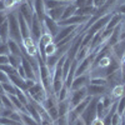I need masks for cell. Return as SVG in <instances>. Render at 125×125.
I'll use <instances>...</instances> for the list:
<instances>
[{"instance_id": "6da1fadb", "label": "cell", "mask_w": 125, "mask_h": 125, "mask_svg": "<svg viewBox=\"0 0 125 125\" xmlns=\"http://www.w3.org/2000/svg\"><path fill=\"white\" fill-rule=\"evenodd\" d=\"M8 23H9V39H11L23 48V38L20 34V26L18 20V11L8 13Z\"/></svg>"}, {"instance_id": "7a4b0ae2", "label": "cell", "mask_w": 125, "mask_h": 125, "mask_svg": "<svg viewBox=\"0 0 125 125\" xmlns=\"http://www.w3.org/2000/svg\"><path fill=\"white\" fill-rule=\"evenodd\" d=\"M18 11L21 14V16L25 19V21L28 23V25H31V21H33V16H34V9H33V4L31 1H24L19 5Z\"/></svg>"}, {"instance_id": "3957f363", "label": "cell", "mask_w": 125, "mask_h": 125, "mask_svg": "<svg viewBox=\"0 0 125 125\" xmlns=\"http://www.w3.org/2000/svg\"><path fill=\"white\" fill-rule=\"evenodd\" d=\"M86 96H89L86 86L85 88H81V89H78V90H71L70 91V95H69V101H70L71 109L74 108V106H76L79 103H81Z\"/></svg>"}, {"instance_id": "277c9868", "label": "cell", "mask_w": 125, "mask_h": 125, "mask_svg": "<svg viewBox=\"0 0 125 125\" xmlns=\"http://www.w3.org/2000/svg\"><path fill=\"white\" fill-rule=\"evenodd\" d=\"M45 31L44 29V24L40 21V20L38 19V16L34 14L33 16V21H31V25H30V33H31V38H33L36 43L39 41L41 34H43Z\"/></svg>"}, {"instance_id": "5b68a950", "label": "cell", "mask_w": 125, "mask_h": 125, "mask_svg": "<svg viewBox=\"0 0 125 125\" xmlns=\"http://www.w3.org/2000/svg\"><path fill=\"white\" fill-rule=\"evenodd\" d=\"M91 18V16H90ZM89 16H79V15H73L65 20H60L58 23L59 26H68V25H83L85 24L88 20L90 19Z\"/></svg>"}, {"instance_id": "8992f818", "label": "cell", "mask_w": 125, "mask_h": 125, "mask_svg": "<svg viewBox=\"0 0 125 125\" xmlns=\"http://www.w3.org/2000/svg\"><path fill=\"white\" fill-rule=\"evenodd\" d=\"M43 24H44L45 31H48V33L53 36V38L60 31V26H59L58 21H55V20H53L51 18H49L48 15H45V18H44V20H43Z\"/></svg>"}, {"instance_id": "52a82bcc", "label": "cell", "mask_w": 125, "mask_h": 125, "mask_svg": "<svg viewBox=\"0 0 125 125\" xmlns=\"http://www.w3.org/2000/svg\"><path fill=\"white\" fill-rule=\"evenodd\" d=\"M80 25H68V26H60V31L53 38V41L55 44H58L59 41H61L62 39H65L66 36H69L70 34H73L74 31L79 28Z\"/></svg>"}, {"instance_id": "ba28073f", "label": "cell", "mask_w": 125, "mask_h": 125, "mask_svg": "<svg viewBox=\"0 0 125 125\" xmlns=\"http://www.w3.org/2000/svg\"><path fill=\"white\" fill-rule=\"evenodd\" d=\"M89 81H90V73L79 75V76H75L74 80H73V83H71L70 91L71 90H78V89H81V88H85L86 85H89Z\"/></svg>"}, {"instance_id": "9c48e42d", "label": "cell", "mask_w": 125, "mask_h": 125, "mask_svg": "<svg viewBox=\"0 0 125 125\" xmlns=\"http://www.w3.org/2000/svg\"><path fill=\"white\" fill-rule=\"evenodd\" d=\"M33 4V9H34V14L38 16V19L43 23V20L46 15V10H45V5H44V0H31Z\"/></svg>"}, {"instance_id": "30bf717a", "label": "cell", "mask_w": 125, "mask_h": 125, "mask_svg": "<svg viewBox=\"0 0 125 125\" xmlns=\"http://www.w3.org/2000/svg\"><path fill=\"white\" fill-rule=\"evenodd\" d=\"M21 66L25 71V75H26V79H33V80H38V76L35 74V71L33 69V66H31L30 61L26 59V58H21Z\"/></svg>"}, {"instance_id": "8fae6325", "label": "cell", "mask_w": 125, "mask_h": 125, "mask_svg": "<svg viewBox=\"0 0 125 125\" xmlns=\"http://www.w3.org/2000/svg\"><path fill=\"white\" fill-rule=\"evenodd\" d=\"M86 90L90 96H101L104 94H106L108 86H101V85H86Z\"/></svg>"}, {"instance_id": "7c38bea8", "label": "cell", "mask_w": 125, "mask_h": 125, "mask_svg": "<svg viewBox=\"0 0 125 125\" xmlns=\"http://www.w3.org/2000/svg\"><path fill=\"white\" fill-rule=\"evenodd\" d=\"M121 21H123V15H120V14L116 13V11H113L109 23H108L106 26H105V30H114L118 25H120Z\"/></svg>"}, {"instance_id": "4fadbf2b", "label": "cell", "mask_w": 125, "mask_h": 125, "mask_svg": "<svg viewBox=\"0 0 125 125\" xmlns=\"http://www.w3.org/2000/svg\"><path fill=\"white\" fill-rule=\"evenodd\" d=\"M65 6H59V8H55V9H51V10H46V15L49 18H51L53 20H55V21H60L61 20V16H62V13H64L65 10Z\"/></svg>"}, {"instance_id": "5bb4252c", "label": "cell", "mask_w": 125, "mask_h": 125, "mask_svg": "<svg viewBox=\"0 0 125 125\" xmlns=\"http://www.w3.org/2000/svg\"><path fill=\"white\" fill-rule=\"evenodd\" d=\"M6 43H8V46H9L10 54L16 55V56H23V48H21V45H19L16 41H14L11 39H9Z\"/></svg>"}, {"instance_id": "9a60e30c", "label": "cell", "mask_w": 125, "mask_h": 125, "mask_svg": "<svg viewBox=\"0 0 125 125\" xmlns=\"http://www.w3.org/2000/svg\"><path fill=\"white\" fill-rule=\"evenodd\" d=\"M96 13V8L91 5V6H83V8H76V11H75V15H79V16H93L94 14Z\"/></svg>"}, {"instance_id": "2e32d148", "label": "cell", "mask_w": 125, "mask_h": 125, "mask_svg": "<svg viewBox=\"0 0 125 125\" xmlns=\"http://www.w3.org/2000/svg\"><path fill=\"white\" fill-rule=\"evenodd\" d=\"M58 110H59V116H60V115H66V114H69V111L71 110L69 98L65 99V100L58 101Z\"/></svg>"}, {"instance_id": "e0dca14e", "label": "cell", "mask_w": 125, "mask_h": 125, "mask_svg": "<svg viewBox=\"0 0 125 125\" xmlns=\"http://www.w3.org/2000/svg\"><path fill=\"white\" fill-rule=\"evenodd\" d=\"M25 110H26V114H29V115L31 116V118H34L38 123H40L41 121V118H40V114H39V111H38V109L33 105L31 103H28L26 105H25Z\"/></svg>"}, {"instance_id": "ac0fdd59", "label": "cell", "mask_w": 125, "mask_h": 125, "mask_svg": "<svg viewBox=\"0 0 125 125\" xmlns=\"http://www.w3.org/2000/svg\"><path fill=\"white\" fill-rule=\"evenodd\" d=\"M124 88H123V84H119V85H115L113 86L111 89V93H110V96L114 99V100H118L120 99L121 96H124Z\"/></svg>"}, {"instance_id": "d6986e66", "label": "cell", "mask_w": 125, "mask_h": 125, "mask_svg": "<svg viewBox=\"0 0 125 125\" xmlns=\"http://www.w3.org/2000/svg\"><path fill=\"white\" fill-rule=\"evenodd\" d=\"M9 40V23L8 20L0 26V41L1 43H6Z\"/></svg>"}, {"instance_id": "ffe728a7", "label": "cell", "mask_w": 125, "mask_h": 125, "mask_svg": "<svg viewBox=\"0 0 125 125\" xmlns=\"http://www.w3.org/2000/svg\"><path fill=\"white\" fill-rule=\"evenodd\" d=\"M56 53H58V45L54 43V41L49 43V44L44 48V55H45V59H46V56L55 55Z\"/></svg>"}, {"instance_id": "44dd1931", "label": "cell", "mask_w": 125, "mask_h": 125, "mask_svg": "<svg viewBox=\"0 0 125 125\" xmlns=\"http://www.w3.org/2000/svg\"><path fill=\"white\" fill-rule=\"evenodd\" d=\"M60 59V56L58 55V54H55V55H50V56H46V59H45V64H46V66L53 71L54 70V68L56 66V64H58V60Z\"/></svg>"}, {"instance_id": "7402d4cb", "label": "cell", "mask_w": 125, "mask_h": 125, "mask_svg": "<svg viewBox=\"0 0 125 125\" xmlns=\"http://www.w3.org/2000/svg\"><path fill=\"white\" fill-rule=\"evenodd\" d=\"M89 84L91 85H101V86H108L109 88V83L106 78H100V76H90Z\"/></svg>"}, {"instance_id": "603a6c76", "label": "cell", "mask_w": 125, "mask_h": 125, "mask_svg": "<svg viewBox=\"0 0 125 125\" xmlns=\"http://www.w3.org/2000/svg\"><path fill=\"white\" fill-rule=\"evenodd\" d=\"M75 11H76V6L74 4H68L65 6V10L64 13H62V16H61V20H65L73 15H75Z\"/></svg>"}, {"instance_id": "cb8c5ba5", "label": "cell", "mask_w": 125, "mask_h": 125, "mask_svg": "<svg viewBox=\"0 0 125 125\" xmlns=\"http://www.w3.org/2000/svg\"><path fill=\"white\" fill-rule=\"evenodd\" d=\"M44 5H45V10H51V9H55V8H59V6L68 5V4L58 1V0H44Z\"/></svg>"}, {"instance_id": "d4e9b609", "label": "cell", "mask_w": 125, "mask_h": 125, "mask_svg": "<svg viewBox=\"0 0 125 125\" xmlns=\"http://www.w3.org/2000/svg\"><path fill=\"white\" fill-rule=\"evenodd\" d=\"M15 96H16V98L20 100V103H21V104H24V105H26V104L29 103V96H28L26 91H24V90H21V89H19V88H16Z\"/></svg>"}, {"instance_id": "484cf974", "label": "cell", "mask_w": 125, "mask_h": 125, "mask_svg": "<svg viewBox=\"0 0 125 125\" xmlns=\"http://www.w3.org/2000/svg\"><path fill=\"white\" fill-rule=\"evenodd\" d=\"M20 114H21V121L24 125H41L34 118H31L29 114H26V113H20Z\"/></svg>"}, {"instance_id": "4316f807", "label": "cell", "mask_w": 125, "mask_h": 125, "mask_svg": "<svg viewBox=\"0 0 125 125\" xmlns=\"http://www.w3.org/2000/svg\"><path fill=\"white\" fill-rule=\"evenodd\" d=\"M21 58L23 56H16L13 54H9V64L10 66H13L14 69H18L20 65H21Z\"/></svg>"}, {"instance_id": "83f0119b", "label": "cell", "mask_w": 125, "mask_h": 125, "mask_svg": "<svg viewBox=\"0 0 125 125\" xmlns=\"http://www.w3.org/2000/svg\"><path fill=\"white\" fill-rule=\"evenodd\" d=\"M3 88H4V91L5 94H8V95H15L16 93V86L13 84V83H4L3 84Z\"/></svg>"}, {"instance_id": "f1b7e54d", "label": "cell", "mask_w": 125, "mask_h": 125, "mask_svg": "<svg viewBox=\"0 0 125 125\" xmlns=\"http://www.w3.org/2000/svg\"><path fill=\"white\" fill-rule=\"evenodd\" d=\"M0 99H1L3 104H4V108L5 109H10V110H15L14 105H13V103L11 100H10V96L8 95V94H4V95L0 96Z\"/></svg>"}, {"instance_id": "f546056e", "label": "cell", "mask_w": 125, "mask_h": 125, "mask_svg": "<svg viewBox=\"0 0 125 125\" xmlns=\"http://www.w3.org/2000/svg\"><path fill=\"white\" fill-rule=\"evenodd\" d=\"M0 125H24L23 123H19L15 121L10 118H4V116H0Z\"/></svg>"}, {"instance_id": "4dcf8cb0", "label": "cell", "mask_w": 125, "mask_h": 125, "mask_svg": "<svg viewBox=\"0 0 125 125\" xmlns=\"http://www.w3.org/2000/svg\"><path fill=\"white\" fill-rule=\"evenodd\" d=\"M48 114H49V116L51 118V120L55 121L58 118H59V110H58V105L56 106H53V108H49L46 109Z\"/></svg>"}, {"instance_id": "1f68e13d", "label": "cell", "mask_w": 125, "mask_h": 125, "mask_svg": "<svg viewBox=\"0 0 125 125\" xmlns=\"http://www.w3.org/2000/svg\"><path fill=\"white\" fill-rule=\"evenodd\" d=\"M54 125H69V115H60L54 121Z\"/></svg>"}, {"instance_id": "d6a6232c", "label": "cell", "mask_w": 125, "mask_h": 125, "mask_svg": "<svg viewBox=\"0 0 125 125\" xmlns=\"http://www.w3.org/2000/svg\"><path fill=\"white\" fill-rule=\"evenodd\" d=\"M74 4L76 8H83V6H91L93 5V0H75Z\"/></svg>"}, {"instance_id": "836d02e7", "label": "cell", "mask_w": 125, "mask_h": 125, "mask_svg": "<svg viewBox=\"0 0 125 125\" xmlns=\"http://www.w3.org/2000/svg\"><path fill=\"white\" fill-rule=\"evenodd\" d=\"M121 123H123V116L119 115V114L115 111L114 115L111 116V125H121Z\"/></svg>"}, {"instance_id": "e575fe53", "label": "cell", "mask_w": 125, "mask_h": 125, "mask_svg": "<svg viewBox=\"0 0 125 125\" xmlns=\"http://www.w3.org/2000/svg\"><path fill=\"white\" fill-rule=\"evenodd\" d=\"M10 51H9V46L8 43H1L0 41V55H9Z\"/></svg>"}, {"instance_id": "d590c367", "label": "cell", "mask_w": 125, "mask_h": 125, "mask_svg": "<svg viewBox=\"0 0 125 125\" xmlns=\"http://www.w3.org/2000/svg\"><path fill=\"white\" fill-rule=\"evenodd\" d=\"M9 118H10V119H13V120H15V121L23 123V121H21V114H20L18 110H14V111L11 113V115H10Z\"/></svg>"}, {"instance_id": "8d00e7d4", "label": "cell", "mask_w": 125, "mask_h": 125, "mask_svg": "<svg viewBox=\"0 0 125 125\" xmlns=\"http://www.w3.org/2000/svg\"><path fill=\"white\" fill-rule=\"evenodd\" d=\"M9 81H10L9 75L6 74V73H4V71L0 70V83H1V84H4V83H9Z\"/></svg>"}, {"instance_id": "74e56055", "label": "cell", "mask_w": 125, "mask_h": 125, "mask_svg": "<svg viewBox=\"0 0 125 125\" xmlns=\"http://www.w3.org/2000/svg\"><path fill=\"white\" fill-rule=\"evenodd\" d=\"M3 1H4V4H5L6 10H8V9H13V8L16 5L15 0H3Z\"/></svg>"}, {"instance_id": "f35d334b", "label": "cell", "mask_w": 125, "mask_h": 125, "mask_svg": "<svg viewBox=\"0 0 125 125\" xmlns=\"http://www.w3.org/2000/svg\"><path fill=\"white\" fill-rule=\"evenodd\" d=\"M36 81H38V80H33V79H25V88H26V90H28V89H30L31 86H34Z\"/></svg>"}, {"instance_id": "ab89813d", "label": "cell", "mask_w": 125, "mask_h": 125, "mask_svg": "<svg viewBox=\"0 0 125 125\" xmlns=\"http://www.w3.org/2000/svg\"><path fill=\"white\" fill-rule=\"evenodd\" d=\"M8 20V13L6 11H0V26H1Z\"/></svg>"}, {"instance_id": "60d3db41", "label": "cell", "mask_w": 125, "mask_h": 125, "mask_svg": "<svg viewBox=\"0 0 125 125\" xmlns=\"http://www.w3.org/2000/svg\"><path fill=\"white\" fill-rule=\"evenodd\" d=\"M106 3V0H93V5L95 6L96 9H99V8H101L104 4Z\"/></svg>"}, {"instance_id": "b9f144b4", "label": "cell", "mask_w": 125, "mask_h": 125, "mask_svg": "<svg viewBox=\"0 0 125 125\" xmlns=\"http://www.w3.org/2000/svg\"><path fill=\"white\" fill-rule=\"evenodd\" d=\"M9 64V55H0V65Z\"/></svg>"}, {"instance_id": "7bdbcfd3", "label": "cell", "mask_w": 125, "mask_h": 125, "mask_svg": "<svg viewBox=\"0 0 125 125\" xmlns=\"http://www.w3.org/2000/svg\"><path fill=\"white\" fill-rule=\"evenodd\" d=\"M91 125H104V121H103L101 118L95 116V118L93 119V121H91Z\"/></svg>"}, {"instance_id": "ee69618b", "label": "cell", "mask_w": 125, "mask_h": 125, "mask_svg": "<svg viewBox=\"0 0 125 125\" xmlns=\"http://www.w3.org/2000/svg\"><path fill=\"white\" fill-rule=\"evenodd\" d=\"M116 13H119L120 15H123V16H125V4H121V5H119L118 8H116V10H115Z\"/></svg>"}, {"instance_id": "f6af8a7d", "label": "cell", "mask_w": 125, "mask_h": 125, "mask_svg": "<svg viewBox=\"0 0 125 125\" xmlns=\"http://www.w3.org/2000/svg\"><path fill=\"white\" fill-rule=\"evenodd\" d=\"M16 70H18V74H19V76H20V78H23V79H26L25 71H24V69H23V66H21V65H20V66H19V68H18Z\"/></svg>"}, {"instance_id": "bcb514c9", "label": "cell", "mask_w": 125, "mask_h": 125, "mask_svg": "<svg viewBox=\"0 0 125 125\" xmlns=\"http://www.w3.org/2000/svg\"><path fill=\"white\" fill-rule=\"evenodd\" d=\"M73 125H86V124H85V121H84V120L81 119V116H79L74 123H73Z\"/></svg>"}, {"instance_id": "7dc6e473", "label": "cell", "mask_w": 125, "mask_h": 125, "mask_svg": "<svg viewBox=\"0 0 125 125\" xmlns=\"http://www.w3.org/2000/svg\"><path fill=\"white\" fill-rule=\"evenodd\" d=\"M40 124L41 125H54V121L53 120H41Z\"/></svg>"}, {"instance_id": "c3c4849f", "label": "cell", "mask_w": 125, "mask_h": 125, "mask_svg": "<svg viewBox=\"0 0 125 125\" xmlns=\"http://www.w3.org/2000/svg\"><path fill=\"white\" fill-rule=\"evenodd\" d=\"M0 11H6V8H5V4L3 0H0Z\"/></svg>"}, {"instance_id": "681fc988", "label": "cell", "mask_w": 125, "mask_h": 125, "mask_svg": "<svg viewBox=\"0 0 125 125\" xmlns=\"http://www.w3.org/2000/svg\"><path fill=\"white\" fill-rule=\"evenodd\" d=\"M58 1H61V3H65V4H73L75 0H58Z\"/></svg>"}, {"instance_id": "f907efd6", "label": "cell", "mask_w": 125, "mask_h": 125, "mask_svg": "<svg viewBox=\"0 0 125 125\" xmlns=\"http://www.w3.org/2000/svg\"><path fill=\"white\" fill-rule=\"evenodd\" d=\"M5 108H4V104H3V101H1V99H0V116H1V113H3V110H4Z\"/></svg>"}, {"instance_id": "816d5d0a", "label": "cell", "mask_w": 125, "mask_h": 125, "mask_svg": "<svg viewBox=\"0 0 125 125\" xmlns=\"http://www.w3.org/2000/svg\"><path fill=\"white\" fill-rule=\"evenodd\" d=\"M4 94H5V91H4L3 84H1V83H0V96H1V95H4Z\"/></svg>"}, {"instance_id": "f5cc1de1", "label": "cell", "mask_w": 125, "mask_h": 125, "mask_svg": "<svg viewBox=\"0 0 125 125\" xmlns=\"http://www.w3.org/2000/svg\"><path fill=\"white\" fill-rule=\"evenodd\" d=\"M123 88H124V94H125V83L123 84Z\"/></svg>"}, {"instance_id": "db71d44e", "label": "cell", "mask_w": 125, "mask_h": 125, "mask_svg": "<svg viewBox=\"0 0 125 125\" xmlns=\"http://www.w3.org/2000/svg\"><path fill=\"white\" fill-rule=\"evenodd\" d=\"M28 1H29V0H28Z\"/></svg>"}, {"instance_id": "11a10c76", "label": "cell", "mask_w": 125, "mask_h": 125, "mask_svg": "<svg viewBox=\"0 0 125 125\" xmlns=\"http://www.w3.org/2000/svg\"><path fill=\"white\" fill-rule=\"evenodd\" d=\"M30 1H31V0H30Z\"/></svg>"}]
</instances>
